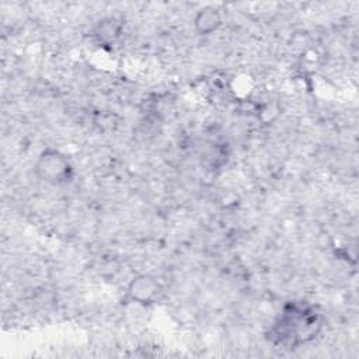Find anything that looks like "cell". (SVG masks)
I'll return each instance as SVG.
<instances>
[{
	"mask_svg": "<svg viewBox=\"0 0 359 359\" xmlns=\"http://www.w3.org/2000/svg\"><path fill=\"white\" fill-rule=\"evenodd\" d=\"M164 289L158 278L150 273L136 275L126 287V299L139 306H153L163 297Z\"/></svg>",
	"mask_w": 359,
	"mask_h": 359,
	"instance_id": "3",
	"label": "cell"
},
{
	"mask_svg": "<svg viewBox=\"0 0 359 359\" xmlns=\"http://www.w3.org/2000/svg\"><path fill=\"white\" fill-rule=\"evenodd\" d=\"M223 24V14L215 6L199 8L194 17V29L198 35L206 36L216 32Z\"/></svg>",
	"mask_w": 359,
	"mask_h": 359,
	"instance_id": "4",
	"label": "cell"
},
{
	"mask_svg": "<svg viewBox=\"0 0 359 359\" xmlns=\"http://www.w3.org/2000/svg\"><path fill=\"white\" fill-rule=\"evenodd\" d=\"M36 178L48 185H66L74 178V165L70 158L55 147H45L34 164Z\"/></svg>",
	"mask_w": 359,
	"mask_h": 359,
	"instance_id": "2",
	"label": "cell"
},
{
	"mask_svg": "<svg viewBox=\"0 0 359 359\" xmlns=\"http://www.w3.org/2000/svg\"><path fill=\"white\" fill-rule=\"evenodd\" d=\"M323 316L311 303L304 300L286 302L271 324L266 339L282 349H296L317 338L323 330Z\"/></svg>",
	"mask_w": 359,
	"mask_h": 359,
	"instance_id": "1",
	"label": "cell"
}]
</instances>
